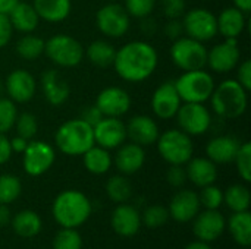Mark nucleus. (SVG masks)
Segmentation results:
<instances>
[{
    "label": "nucleus",
    "mask_w": 251,
    "mask_h": 249,
    "mask_svg": "<svg viewBox=\"0 0 251 249\" xmlns=\"http://www.w3.org/2000/svg\"><path fill=\"white\" fill-rule=\"evenodd\" d=\"M157 51L146 41H132L119 48L113 66L116 73L128 82H141L153 75L157 68Z\"/></svg>",
    "instance_id": "obj_1"
},
{
    "label": "nucleus",
    "mask_w": 251,
    "mask_h": 249,
    "mask_svg": "<svg viewBox=\"0 0 251 249\" xmlns=\"http://www.w3.org/2000/svg\"><path fill=\"white\" fill-rule=\"evenodd\" d=\"M51 213L62 227L76 229L88 220L91 214V203L85 194L68 189L54 198Z\"/></svg>",
    "instance_id": "obj_2"
},
{
    "label": "nucleus",
    "mask_w": 251,
    "mask_h": 249,
    "mask_svg": "<svg viewBox=\"0 0 251 249\" xmlns=\"http://www.w3.org/2000/svg\"><path fill=\"white\" fill-rule=\"evenodd\" d=\"M54 142L66 156H82L96 144L93 126L82 119L68 120L56 131Z\"/></svg>",
    "instance_id": "obj_3"
},
{
    "label": "nucleus",
    "mask_w": 251,
    "mask_h": 249,
    "mask_svg": "<svg viewBox=\"0 0 251 249\" xmlns=\"http://www.w3.org/2000/svg\"><path fill=\"white\" fill-rule=\"evenodd\" d=\"M210 100L215 113L222 119H237L247 109V91L235 79H226L215 87Z\"/></svg>",
    "instance_id": "obj_4"
},
{
    "label": "nucleus",
    "mask_w": 251,
    "mask_h": 249,
    "mask_svg": "<svg viewBox=\"0 0 251 249\" xmlns=\"http://www.w3.org/2000/svg\"><path fill=\"white\" fill-rule=\"evenodd\" d=\"M176 91L181 101L185 103H204L210 98L215 90V81L204 69L184 72L175 81Z\"/></svg>",
    "instance_id": "obj_5"
},
{
    "label": "nucleus",
    "mask_w": 251,
    "mask_h": 249,
    "mask_svg": "<svg viewBox=\"0 0 251 249\" xmlns=\"http://www.w3.org/2000/svg\"><path fill=\"white\" fill-rule=\"evenodd\" d=\"M156 142L162 158L169 164L184 166L193 157L194 145L191 136L181 129H169L163 132Z\"/></svg>",
    "instance_id": "obj_6"
},
{
    "label": "nucleus",
    "mask_w": 251,
    "mask_h": 249,
    "mask_svg": "<svg viewBox=\"0 0 251 249\" xmlns=\"http://www.w3.org/2000/svg\"><path fill=\"white\" fill-rule=\"evenodd\" d=\"M44 53L57 66L74 68L84 59V48L74 37L57 34L44 41Z\"/></svg>",
    "instance_id": "obj_7"
},
{
    "label": "nucleus",
    "mask_w": 251,
    "mask_h": 249,
    "mask_svg": "<svg viewBox=\"0 0 251 249\" xmlns=\"http://www.w3.org/2000/svg\"><path fill=\"white\" fill-rule=\"evenodd\" d=\"M172 62L184 72L199 70L207 65V50L203 43L190 37H179L171 47Z\"/></svg>",
    "instance_id": "obj_8"
},
{
    "label": "nucleus",
    "mask_w": 251,
    "mask_h": 249,
    "mask_svg": "<svg viewBox=\"0 0 251 249\" xmlns=\"http://www.w3.org/2000/svg\"><path fill=\"white\" fill-rule=\"evenodd\" d=\"M176 122L182 132L187 135H203L209 131L212 123V116L203 103H185L181 104L176 114Z\"/></svg>",
    "instance_id": "obj_9"
},
{
    "label": "nucleus",
    "mask_w": 251,
    "mask_h": 249,
    "mask_svg": "<svg viewBox=\"0 0 251 249\" xmlns=\"http://www.w3.org/2000/svg\"><path fill=\"white\" fill-rule=\"evenodd\" d=\"M182 25L187 35L200 43L209 41L218 34L216 16L207 9L197 7L184 13Z\"/></svg>",
    "instance_id": "obj_10"
},
{
    "label": "nucleus",
    "mask_w": 251,
    "mask_h": 249,
    "mask_svg": "<svg viewBox=\"0 0 251 249\" xmlns=\"http://www.w3.org/2000/svg\"><path fill=\"white\" fill-rule=\"evenodd\" d=\"M22 166L26 175L41 176L44 175L54 163L56 154L50 144L46 141H31L24 150Z\"/></svg>",
    "instance_id": "obj_11"
},
{
    "label": "nucleus",
    "mask_w": 251,
    "mask_h": 249,
    "mask_svg": "<svg viewBox=\"0 0 251 249\" xmlns=\"http://www.w3.org/2000/svg\"><path fill=\"white\" fill-rule=\"evenodd\" d=\"M96 23L101 34L112 38H119L129 29V15L122 4L109 3L99 9Z\"/></svg>",
    "instance_id": "obj_12"
},
{
    "label": "nucleus",
    "mask_w": 251,
    "mask_h": 249,
    "mask_svg": "<svg viewBox=\"0 0 251 249\" xmlns=\"http://www.w3.org/2000/svg\"><path fill=\"white\" fill-rule=\"evenodd\" d=\"M94 142L106 150L118 148L124 144L126 138V126L119 117L104 116L97 125L93 126Z\"/></svg>",
    "instance_id": "obj_13"
},
{
    "label": "nucleus",
    "mask_w": 251,
    "mask_h": 249,
    "mask_svg": "<svg viewBox=\"0 0 251 249\" xmlns=\"http://www.w3.org/2000/svg\"><path fill=\"white\" fill-rule=\"evenodd\" d=\"M181 106V98L175 87V81H166L156 88L151 97L153 113L159 119H172L175 117Z\"/></svg>",
    "instance_id": "obj_14"
},
{
    "label": "nucleus",
    "mask_w": 251,
    "mask_h": 249,
    "mask_svg": "<svg viewBox=\"0 0 251 249\" xmlns=\"http://www.w3.org/2000/svg\"><path fill=\"white\" fill-rule=\"evenodd\" d=\"M240 60V48L237 38H226L224 43L215 45L207 51V63L212 70L218 73H226L232 70Z\"/></svg>",
    "instance_id": "obj_15"
},
{
    "label": "nucleus",
    "mask_w": 251,
    "mask_h": 249,
    "mask_svg": "<svg viewBox=\"0 0 251 249\" xmlns=\"http://www.w3.org/2000/svg\"><path fill=\"white\" fill-rule=\"evenodd\" d=\"M96 106L101 112L103 116L121 117L129 110L131 97L125 90L119 87H109V88H104L97 95Z\"/></svg>",
    "instance_id": "obj_16"
},
{
    "label": "nucleus",
    "mask_w": 251,
    "mask_h": 249,
    "mask_svg": "<svg viewBox=\"0 0 251 249\" xmlns=\"http://www.w3.org/2000/svg\"><path fill=\"white\" fill-rule=\"evenodd\" d=\"M226 220L218 210H206L194 217L193 230L199 241L213 242L225 232Z\"/></svg>",
    "instance_id": "obj_17"
},
{
    "label": "nucleus",
    "mask_w": 251,
    "mask_h": 249,
    "mask_svg": "<svg viewBox=\"0 0 251 249\" xmlns=\"http://www.w3.org/2000/svg\"><path fill=\"white\" fill-rule=\"evenodd\" d=\"M4 90L12 101L26 103L29 101L37 90V82L34 76L25 69H16L9 73L4 82Z\"/></svg>",
    "instance_id": "obj_18"
},
{
    "label": "nucleus",
    "mask_w": 251,
    "mask_h": 249,
    "mask_svg": "<svg viewBox=\"0 0 251 249\" xmlns=\"http://www.w3.org/2000/svg\"><path fill=\"white\" fill-rule=\"evenodd\" d=\"M199 210H200L199 194L190 189H184L174 195L168 211L175 222L188 223L199 214Z\"/></svg>",
    "instance_id": "obj_19"
},
{
    "label": "nucleus",
    "mask_w": 251,
    "mask_h": 249,
    "mask_svg": "<svg viewBox=\"0 0 251 249\" xmlns=\"http://www.w3.org/2000/svg\"><path fill=\"white\" fill-rule=\"evenodd\" d=\"M125 126H126V136L134 144L141 147L154 144L160 135L157 123L151 117L144 114L134 116Z\"/></svg>",
    "instance_id": "obj_20"
},
{
    "label": "nucleus",
    "mask_w": 251,
    "mask_h": 249,
    "mask_svg": "<svg viewBox=\"0 0 251 249\" xmlns=\"http://www.w3.org/2000/svg\"><path fill=\"white\" fill-rule=\"evenodd\" d=\"M113 230L124 238H131L140 232L141 227V216L137 208L129 204H119L110 219Z\"/></svg>",
    "instance_id": "obj_21"
},
{
    "label": "nucleus",
    "mask_w": 251,
    "mask_h": 249,
    "mask_svg": "<svg viewBox=\"0 0 251 249\" xmlns=\"http://www.w3.org/2000/svg\"><path fill=\"white\" fill-rule=\"evenodd\" d=\"M41 90L44 94V98L51 106H60L63 104L69 97V85L65 78L60 76L59 70L56 69H47L41 76Z\"/></svg>",
    "instance_id": "obj_22"
},
{
    "label": "nucleus",
    "mask_w": 251,
    "mask_h": 249,
    "mask_svg": "<svg viewBox=\"0 0 251 249\" xmlns=\"http://www.w3.org/2000/svg\"><path fill=\"white\" fill-rule=\"evenodd\" d=\"M240 145L241 144L235 136H231V135L216 136L209 141L206 147V154H207V158H210L215 164L232 163L240 150Z\"/></svg>",
    "instance_id": "obj_23"
},
{
    "label": "nucleus",
    "mask_w": 251,
    "mask_h": 249,
    "mask_svg": "<svg viewBox=\"0 0 251 249\" xmlns=\"http://www.w3.org/2000/svg\"><path fill=\"white\" fill-rule=\"evenodd\" d=\"M146 161V153L141 145L134 142L122 145L115 157V164L122 175H134L137 173Z\"/></svg>",
    "instance_id": "obj_24"
},
{
    "label": "nucleus",
    "mask_w": 251,
    "mask_h": 249,
    "mask_svg": "<svg viewBox=\"0 0 251 249\" xmlns=\"http://www.w3.org/2000/svg\"><path fill=\"white\" fill-rule=\"evenodd\" d=\"M185 172H187V179L200 188L215 183L218 178L216 164L210 158H204V157H197V158L191 157L190 161L187 163Z\"/></svg>",
    "instance_id": "obj_25"
},
{
    "label": "nucleus",
    "mask_w": 251,
    "mask_h": 249,
    "mask_svg": "<svg viewBox=\"0 0 251 249\" xmlns=\"http://www.w3.org/2000/svg\"><path fill=\"white\" fill-rule=\"evenodd\" d=\"M218 21V32L222 34L225 38H237L243 34L246 28V13L237 7H226L224 9Z\"/></svg>",
    "instance_id": "obj_26"
},
{
    "label": "nucleus",
    "mask_w": 251,
    "mask_h": 249,
    "mask_svg": "<svg viewBox=\"0 0 251 249\" xmlns=\"http://www.w3.org/2000/svg\"><path fill=\"white\" fill-rule=\"evenodd\" d=\"M40 19L47 22L65 21L71 13V0H34L32 3Z\"/></svg>",
    "instance_id": "obj_27"
},
{
    "label": "nucleus",
    "mask_w": 251,
    "mask_h": 249,
    "mask_svg": "<svg viewBox=\"0 0 251 249\" xmlns=\"http://www.w3.org/2000/svg\"><path fill=\"white\" fill-rule=\"evenodd\" d=\"M7 16H9V21H10L13 29H18L21 32H26V34L34 31L40 21L34 6L28 4V3H22V1H19L7 13Z\"/></svg>",
    "instance_id": "obj_28"
},
{
    "label": "nucleus",
    "mask_w": 251,
    "mask_h": 249,
    "mask_svg": "<svg viewBox=\"0 0 251 249\" xmlns=\"http://www.w3.org/2000/svg\"><path fill=\"white\" fill-rule=\"evenodd\" d=\"M13 232L21 238H34L41 232L43 222L35 211L24 210L10 219Z\"/></svg>",
    "instance_id": "obj_29"
},
{
    "label": "nucleus",
    "mask_w": 251,
    "mask_h": 249,
    "mask_svg": "<svg viewBox=\"0 0 251 249\" xmlns=\"http://www.w3.org/2000/svg\"><path fill=\"white\" fill-rule=\"evenodd\" d=\"M229 232L234 241L244 248L251 245V214L247 211L234 213L229 219Z\"/></svg>",
    "instance_id": "obj_30"
},
{
    "label": "nucleus",
    "mask_w": 251,
    "mask_h": 249,
    "mask_svg": "<svg viewBox=\"0 0 251 249\" xmlns=\"http://www.w3.org/2000/svg\"><path fill=\"white\" fill-rule=\"evenodd\" d=\"M85 169L93 175H104L112 166V157L109 150L101 147H91L82 154Z\"/></svg>",
    "instance_id": "obj_31"
},
{
    "label": "nucleus",
    "mask_w": 251,
    "mask_h": 249,
    "mask_svg": "<svg viewBox=\"0 0 251 249\" xmlns=\"http://www.w3.org/2000/svg\"><path fill=\"white\" fill-rule=\"evenodd\" d=\"M115 54H116L115 47L104 40L93 41L87 48L88 60L99 68H107V66L113 65Z\"/></svg>",
    "instance_id": "obj_32"
},
{
    "label": "nucleus",
    "mask_w": 251,
    "mask_h": 249,
    "mask_svg": "<svg viewBox=\"0 0 251 249\" xmlns=\"http://www.w3.org/2000/svg\"><path fill=\"white\" fill-rule=\"evenodd\" d=\"M224 203L234 211H247L250 207V191L244 185H232L224 192Z\"/></svg>",
    "instance_id": "obj_33"
},
{
    "label": "nucleus",
    "mask_w": 251,
    "mask_h": 249,
    "mask_svg": "<svg viewBox=\"0 0 251 249\" xmlns=\"http://www.w3.org/2000/svg\"><path fill=\"white\" fill-rule=\"evenodd\" d=\"M106 194L113 203H118V204L126 203L132 195L131 182L122 175L112 176L106 183Z\"/></svg>",
    "instance_id": "obj_34"
},
{
    "label": "nucleus",
    "mask_w": 251,
    "mask_h": 249,
    "mask_svg": "<svg viewBox=\"0 0 251 249\" xmlns=\"http://www.w3.org/2000/svg\"><path fill=\"white\" fill-rule=\"evenodd\" d=\"M16 51L25 60H35L44 53V41L37 35L26 34L18 41Z\"/></svg>",
    "instance_id": "obj_35"
},
{
    "label": "nucleus",
    "mask_w": 251,
    "mask_h": 249,
    "mask_svg": "<svg viewBox=\"0 0 251 249\" xmlns=\"http://www.w3.org/2000/svg\"><path fill=\"white\" fill-rule=\"evenodd\" d=\"M21 181L13 175H0V204H10L21 195Z\"/></svg>",
    "instance_id": "obj_36"
},
{
    "label": "nucleus",
    "mask_w": 251,
    "mask_h": 249,
    "mask_svg": "<svg viewBox=\"0 0 251 249\" xmlns=\"http://www.w3.org/2000/svg\"><path fill=\"white\" fill-rule=\"evenodd\" d=\"M82 238L75 229L62 227L53 239V249H81Z\"/></svg>",
    "instance_id": "obj_37"
},
{
    "label": "nucleus",
    "mask_w": 251,
    "mask_h": 249,
    "mask_svg": "<svg viewBox=\"0 0 251 249\" xmlns=\"http://www.w3.org/2000/svg\"><path fill=\"white\" fill-rule=\"evenodd\" d=\"M169 219V211L163 205H150L146 208V211L141 216V223H144L150 229H156L163 226Z\"/></svg>",
    "instance_id": "obj_38"
},
{
    "label": "nucleus",
    "mask_w": 251,
    "mask_h": 249,
    "mask_svg": "<svg viewBox=\"0 0 251 249\" xmlns=\"http://www.w3.org/2000/svg\"><path fill=\"white\" fill-rule=\"evenodd\" d=\"M16 117L18 112L15 101H12L10 98L0 97V134L9 132L15 126Z\"/></svg>",
    "instance_id": "obj_39"
},
{
    "label": "nucleus",
    "mask_w": 251,
    "mask_h": 249,
    "mask_svg": "<svg viewBox=\"0 0 251 249\" xmlns=\"http://www.w3.org/2000/svg\"><path fill=\"white\" fill-rule=\"evenodd\" d=\"M235 164H237V170L240 173V176L243 178L244 182H250L251 181V144L250 142H244L240 145V150L234 158Z\"/></svg>",
    "instance_id": "obj_40"
},
{
    "label": "nucleus",
    "mask_w": 251,
    "mask_h": 249,
    "mask_svg": "<svg viewBox=\"0 0 251 249\" xmlns=\"http://www.w3.org/2000/svg\"><path fill=\"white\" fill-rule=\"evenodd\" d=\"M16 132L19 136L25 138V139H32L38 131V122H37V117L32 114V113H22L21 116L16 117Z\"/></svg>",
    "instance_id": "obj_41"
},
{
    "label": "nucleus",
    "mask_w": 251,
    "mask_h": 249,
    "mask_svg": "<svg viewBox=\"0 0 251 249\" xmlns=\"http://www.w3.org/2000/svg\"><path fill=\"white\" fill-rule=\"evenodd\" d=\"M199 200L200 205L206 207V210H218L224 203V192L212 183L203 188L199 195Z\"/></svg>",
    "instance_id": "obj_42"
},
{
    "label": "nucleus",
    "mask_w": 251,
    "mask_h": 249,
    "mask_svg": "<svg viewBox=\"0 0 251 249\" xmlns=\"http://www.w3.org/2000/svg\"><path fill=\"white\" fill-rule=\"evenodd\" d=\"M156 6V0H125V10L134 18H147Z\"/></svg>",
    "instance_id": "obj_43"
},
{
    "label": "nucleus",
    "mask_w": 251,
    "mask_h": 249,
    "mask_svg": "<svg viewBox=\"0 0 251 249\" xmlns=\"http://www.w3.org/2000/svg\"><path fill=\"white\" fill-rule=\"evenodd\" d=\"M162 7L169 19H179L185 13V0H162Z\"/></svg>",
    "instance_id": "obj_44"
},
{
    "label": "nucleus",
    "mask_w": 251,
    "mask_h": 249,
    "mask_svg": "<svg viewBox=\"0 0 251 249\" xmlns=\"http://www.w3.org/2000/svg\"><path fill=\"white\" fill-rule=\"evenodd\" d=\"M166 181L175 186V188H181L188 179H187V172L182 166L178 164H171V167L166 172Z\"/></svg>",
    "instance_id": "obj_45"
},
{
    "label": "nucleus",
    "mask_w": 251,
    "mask_h": 249,
    "mask_svg": "<svg viewBox=\"0 0 251 249\" xmlns=\"http://www.w3.org/2000/svg\"><path fill=\"white\" fill-rule=\"evenodd\" d=\"M12 32H13V26L9 21V16L4 13H0V48L4 47L10 41Z\"/></svg>",
    "instance_id": "obj_46"
},
{
    "label": "nucleus",
    "mask_w": 251,
    "mask_h": 249,
    "mask_svg": "<svg viewBox=\"0 0 251 249\" xmlns=\"http://www.w3.org/2000/svg\"><path fill=\"white\" fill-rule=\"evenodd\" d=\"M241 87L249 91L251 90V60H246L238 68V79Z\"/></svg>",
    "instance_id": "obj_47"
},
{
    "label": "nucleus",
    "mask_w": 251,
    "mask_h": 249,
    "mask_svg": "<svg viewBox=\"0 0 251 249\" xmlns=\"http://www.w3.org/2000/svg\"><path fill=\"white\" fill-rule=\"evenodd\" d=\"M103 117H104V116L101 114V112L97 109L96 104H94V106L85 107V109L82 110V114H81V119H82L84 122H87L88 125H91V126L97 125Z\"/></svg>",
    "instance_id": "obj_48"
},
{
    "label": "nucleus",
    "mask_w": 251,
    "mask_h": 249,
    "mask_svg": "<svg viewBox=\"0 0 251 249\" xmlns=\"http://www.w3.org/2000/svg\"><path fill=\"white\" fill-rule=\"evenodd\" d=\"M184 32V25L182 21L179 19H169V22L165 25V34L172 38V40H178Z\"/></svg>",
    "instance_id": "obj_49"
},
{
    "label": "nucleus",
    "mask_w": 251,
    "mask_h": 249,
    "mask_svg": "<svg viewBox=\"0 0 251 249\" xmlns=\"http://www.w3.org/2000/svg\"><path fill=\"white\" fill-rule=\"evenodd\" d=\"M12 156L10 141L6 138L4 134H0V164H4Z\"/></svg>",
    "instance_id": "obj_50"
},
{
    "label": "nucleus",
    "mask_w": 251,
    "mask_h": 249,
    "mask_svg": "<svg viewBox=\"0 0 251 249\" xmlns=\"http://www.w3.org/2000/svg\"><path fill=\"white\" fill-rule=\"evenodd\" d=\"M28 139H25V138H22V136H15L13 139H10V148H12V153L15 151V153H24V150L26 148V145H28Z\"/></svg>",
    "instance_id": "obj_51"
},
{
    "label": "nucleus",
    "mask_w": 251,
    "mask_h": 249,
    "mask_svg": "<svg viewBox=\"0 0 251 249\" xmlns=\"http://www.w3.org/2000/svg\"><path fill=\"white\" fill-rule=\"evenodd\" d=\"M18 3L19 0H0V13L7 15Z\"/></svg>",
    "instance_id": "obj_52"
},
{
    "label": "nucleus",
    "mask_w": 251,
    "mask_h": 249,
    "mask_svg": "<svg viewBox=\"0 0 251 249\" xmlns=\"http://www.w3.org/2000/svg\"><path fill=\"white\" fill-rule=\"evenodd\" d=\"M10 211L4 204H0V226H4L7 223H10Z\"/></svg>",
    "instance_id": "obj_53"
},
{
    "label": "nucleus",
    "mask_w": 251,
    "mask_h": 249,
    "mask_svg": "<svg viewBox=\"0 0 251 249\" xmlns=\"http://www.w3.org/2000/svg\"><path fill=\"white\" fill-rule=\"evenodd\" d=\"M235 7L240 9L244 13H249L251 10V0H232Z\"/></svg>",
    "instance_id": "obj_54"
},
{
    "label": "nucleus",
    "mask_w": 251,
    "mask_h": 249,
    "mask_svg": "<svg viewBox=\"0 0 251 249\" xmlns=\"http://www.w3.org/2000/svg\"><path fill=\"white\" fill-rule=\"evenodd\" d=\"M185 249H212L210 245L207 242H203V241H196V242H191L190 245H187Z\"/></svg>",
    "instance_id": "obj_55"
},
{
    "label": "nucleus",
    "mask_w": 251,
    "mask_h": 249,
    "mask_svg": "<svg viewBox=\"0 0 251 249\" xmlns=\"http://www.w3.org/2000/svg\"><path fill=\"white\" fill-rule=\"evenodd\" d=\"M3 90H4V85H3V84L0 82V94H1V91H3Z\"/></svg>",
    "instance_id": "obj_56"
}]
</instances>
